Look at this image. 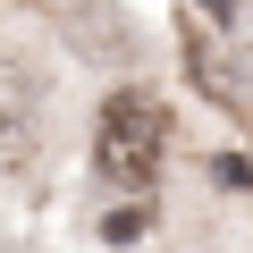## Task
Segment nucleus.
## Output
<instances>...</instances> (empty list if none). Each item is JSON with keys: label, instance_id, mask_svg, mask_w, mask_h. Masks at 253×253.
<instances>
[{"label": "nucleus", "instance_id": "obj_1", "mask_svg": "<svg viewBox=\"0 0 253 253\" xmlns=\"http://www.w3.org/2000/svg\"><path fill=\"white\" fill-rule=\"evenodd\" d=\"M161 161H169V110H161V93H144V84H118L110 101H101V118H93V169L110 177V186H152L161 177Z\"/></svg>", "mask_w": 253, "mask_h": 253}, {"label": "nucleus", "instance_id": "obj_2", "mask_svg": "<svg viewBox=\"0 0 253 253\" xmlns=\"http://www.w3.org/2000/svg\"><path fill=\"white\" fill-rule=\"evenodd\" d=\"M59 26H68L93 59H118V51H126V34H118V26H101V9H84V0H76V9H59Z\"/></svg>", "mask_w": 253, "mask_h": 253}, {"label": "nucleus", "instance_id": "obj_3", "mask_svg": "<svg viewBox=\"0 0 253 253\" xmlns=\"http://www.w3.org/2000/svg\"><path fill=\"white\" fill-rule=\"evenodd\" d=\"M144 228H152V211H144V194H135V203H118V211L101 219V236H110V245H135Z\"/></svg>", "mask_w": 253, "mask_h": 253}, {"label": "nucleus", "instance_id": "obj_4", "mask_svg": "<svg viewBox=\"0 0 253 253\" xmlns=\"http://www.w3.org/2000/svg\"><path fill=\"white\" fill-rule=\"evenodd\" d=\"M203 9H211V26H228V17H236V0H203Z\"/></svg>", "mask_w": 253, "mask_h": 253}]
</instances>
